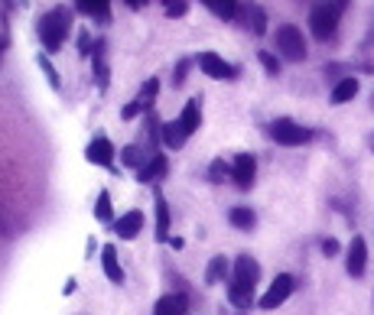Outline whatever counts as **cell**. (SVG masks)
<instances>
[{"label": "cell", "mask_w": 374, "mask_h": 315, "mask_svg": "<svg viewBox=\"0 0 374 315\" xmlns=\"http://www.w3.org/2000/svg\"><path fill=\"white\" fill-rule=\"evenodd\" d=\"M36 30H40L42 46H46L49 52H56V49H62V42L69 40V32H72V10L69 7L49 10V13L40 16Z\"/></svg>", "instance_id": "6da1fadb"}, {"label": "cell", "mask_w": 374, "mask_h": 315, "mask_svg": "<svg viewBox=\"0 0 374 315\" xmlns=\"http://www.w3.org/2000/svg\"><path fill=\"white\" fill-rule=\"evenodd\" d=\"M345 4L349 0H319L316 7L309 10V30H312V36L316 40H332L335 30H339V16L341 10H345Z\"/></svg>", "instance_id": "7a4b0ae2"}, {"label": "cell", "mask_w": 374, "mask_h": 315, "mask_svg": "<svg viewBox=\"0 0 374 315\" xmlns=\"http://www.w3.org/2000/svg\"><path fill=\"white\" fill-rule=\"evenodd\" d=\"M276 49H280V56L290 59V62H303L306 59V40H303V30L300 26H280L276 30Z\"/></svg>", "instance_id": "3957f363"}, {"label": "cell", "mask_w": 374, "mask_h": 315, "mask_svg": "<svg viewBox=\"0 0 374 315\" xmlns=\"http://www.w3.org/2000/svg\"><path fill=\"white\" fill-rule=\"evenodd\" d=\"M270 137H274L280 146H303V143L312 140V130H306L303 124L290 121V117H280V121L270 124Z\"/></svg>", "instance_id": "277c9868"}, {"label": "cell", "mask_w": 374, "mask_h": 315, "mask_svg": "<svg viewBox=\"0 0 374 315\" xmlns=\"http://www.w3.org/2000/svg\"><path fill=\"white\" fill-rule=\"evenodd\" d=\"M293 286H296V280H293L290 273H280V276L274 280V283H270V290L257 299V306L264 309V312H270V309H276V306H284V302L290 299Z\"/></svg>", "instance_id": "5b68a950"}, {"label": "cell", "mask_w": 374, "mask_h": 315, "mask_svg": "<svg viewBox=\"0 0 374 315\" xmlns=\"http://www.w3.org/2000/svg\"><path fill=\"white\" fill-rule=\"evenodd\" d=\"M257 280H260V263L254 257H247V254H241V257L231 263V283L254 290V286H257Z\"/></svg>", "instance_id": "8992f818"}, {"label": "cell", "mask_w": 374, "mask_h": 315, "mask_svg": "<svg viewBox=\"0 0 374 315\" xmlns=\"http://www.w3.org/2000/svg\"><path fill=\"white\" fill-rule=\"evenodd\" d=\"M254 176H257V156L254 153H238L235 156V166H231V179L241 192L254 186Z\"/></svg>", "instance_id": "52a82bcc"}, {"label": "cell", "mask_w": 374, "mask_h": 315, "mask_svg": "<svg viewBox=\"0 0 374 315\" xmlns=\"http://www.w3.org/2000/svg\"><path fill=\"white\" fill-rule=\"evenodd\" d=\"M199 62V69H202L209 78H235L238 75V69L235 65H228L221 56H215V52H202V56L195 59Z\"/></svg>", "instance_id": "ba28073f"}, {"label": "cell", "mask_w": 374, "mask_h": 315, "mask_svg": "<svg viewBox=\"0 0 374 315\" xmlns=\"http://www.w3.org/2000/svg\"><path fill=\"white\" fill-rule=\"evenodd\" d=\"M85 156H88V162H95V166H105V170L114 172V143L107 137H95V140H91V146L85 150Z\"/></svg>", "instance_id": "9c48e42d"}, {"label": "cell", "mask_w": 374, "mask_h": 315, "mask_svg": "<svg viewBox=\"0 0 374 315\" xmlns=\"http://www.w3.org/2000/svg\"><path fill=\"white\" fill-rule=\"evenodd\" d=\"M365 267H368V244L365 237H351V247H349V276L361 280L365 276Z\"/></svg>", "instance_id": "30bf717a"}, {"label": "cell", "mask_w": 374, "mask_h": 315, "mask_svg": "<svg viewBox=\"0 0 374 315\" xmlns=\"http://www.w3.org/2000/svg\"><path fill=\"white\" fill-rule=\"evenodd\" d=\"M114 231H117L121 241H134V237L144 231V211H127V215H121V221L114 225Z\"/></svg>", "instance_id": "8fae6325"}, {"label": "cell", "mask_w": 374, "mask_h": 315, "mask_svg": "<svg viewBox=\"0 0 374 315\" xmlns=\"http://www.w3.org/2000/svg\"><path fill=\"white\" fill-rule=\"evenodd\" d=\"M166 170H170L166 156H163V153H153V156H150V160H146L144 166L137 170V179H140V182H160V179L166 176Z\"/></svg>", "instance_id": "7c38bea8"}, {"label": "cell", "mask_w": 374, "mask_h": 315, "mask_svg": "<svg viewBox=\"0 0 374 315\" xmlns=\"http://www.w3.org/2000/svg\"><path fill=\"white\" fill-rule=\"evenodd\" d=\"M101 267H105V276L111 280L114 286H124V270L121 263H117V251H114V244H107V247H101Z\"/></svg>", "instance_id": "4fadbf2b"}, {"label": "cell", "mask_w": 374, "mask_h": 315, "mask_svg": "<svg viewBox=\"0 0 374 315\" xmlns=\"http://www.w3.org/2000/svg\"><path fill=\"white\" fill-rule=\"evenodd\" d=\"M160 140H163V146H170V150H182L186 140H189V133L182 130V124L179 121H170V124H163L160 127Z\"/></svg>", "instance_id": "5bb4252c"}, {"label": "cell", "mask_w": 374, "mask_h": 315, "mask_svg": "<svg viewBox=\"0 0 374 315\" xmlns=\"http://www.w3.org/2000/svg\"><path fill=\"white\" fill-rule=\"evenodd\" d=\"M156 241H170V202L156 192Z\"/></svg>", "instance_id": "9a60e30c"}, {"label": "cell", "mask_w": 374, "mask_h": 315, "mask_svg": "<svg viewBox=\"0 0 374 315\" xmlns=\"http://www.w3.org/2000/svg\"><path fill=\"white\" fill-rule=\"evenodd\" d=\"M244 23L251 26L254 36H264V32H267V13H264V7L247 4V7H244Z\"/></svg>", "instance_id": "2e32d148"}, {"label": "cell", "mask_w": 374, "mask_h": 315, "mask_svg": "<svg viewBox=\"0 0 374 315\" xmlns=\"http://www.w3.org/2000/svg\"><path fill=\"white\" fill-rule=\"evenodd\" d=\"M179 124H182V130H186L189 137H192L195 130H199V124H202V111H199V97H192L186 107H182V117H179Z\"/></svg>", "instance_id": "e0dca14e"}, {"label": "cell", "mask_w": 374, "mask_h": 315, "mask_svg": "<svg viewBox=\"0 0 374 315\" xmlns=\"http://www.w3.org/2000/svg\"><path fill=\"white\" fill-rule=\"evenodd\" d=\"M186 296H163L153 306V315H186Z\"/></svg>", "instance_id": "ac0fdd59"}, {"label": "cell", "mask_w": 374, "mask_h": 315, "mask_svg": "<svg viewBox=\"0 0 374 315\" xmlns=\"http://www.w3.org/2000/svg\"><path fill=\"white\" fill-rule=\"evenodd\" d=\"M355 95H358V78L345 75L341 81H335V88H332V105H345V101H351Z\"/></svg>", "instance_id": "d6986e66"}, {"label": "cell", "mask_w": 374, "mask_h": 315, "mask_svg": "<svg viewBox=\"0 0 374 315\" xmlns=\"http://www.w3.org/2000/svg\"><path fill=\"white\" fill-rule=\"evenodd\" d=\"M228 270H231V263H228V257H211L209 260V270H205V283L209 286H215V283H221V280H225L228 276Z\"/></svg>", "instance_id": "ffe728a7"}, {"label": "cell", "mask_w": 374, "mask_h": 315, "mask_svg": "<svg viewBox=\"0 0 374 315\" xmlns=\"http://www.w3.org/2000/svg\"><path fill=\"white\" fill-rule=\"evenodd\" d=\"M107 62H105V40H98L95 42V81H98V88L105 91L107 88Z\"/></svg>", "instance_id": "44dd1931"}, {"label": "cell", "mask_w": 374, "mask_h": 315, "mask_svg": "<svg viewBox=\"0 0 374 315\" xmlns=\"http://www.w3.org/2000/svg\"><path fill=\"white\" fill-rule=\"evenodd\" d=\"M228 302L238 309H251L254 306V290L247 286H238V283H228Z\"/></svg>", "instance_id": "7402d4cb"}, {"label": "cell", "mask_w": 374, "mask_h": 315, "mask_svg": "<svg viewBox=\"0 0 374 315\" xmlns=\"http://www.w3.org/2000/svg\"><path fill=\"white\" fill-rule=\"evenodd\" d=\"M202 4L221 20H235L238 16V0H202Z\"/></svg>", "instance_id": "603a6c76"}, {"label": "cell", "mask_w": 374, "mask_h": 315, "mask_svg": "<svg viewBox=\"0 0 374 315\" xmlns=\"http://www.w3.org/2000/svg\"><path fill=\"white\" fill-rule=\"evenodd\" d=\"M228 221H231L238 231H254V225H257V215H254L251 208H235L231 215H228Z\"/></svg>", "instance_id": "cb8c5ba5"}, {"label": "cell", "mask_w": 374, "mask_h": 315, "mask_svg": "<svg viewBox=\"0 0 374 315\" xmlns=\"http://www.w3.org/2000/svg\"><path fill=\"white\" fill-rule=\"evenodd\" d=\"M107 4H111V0H78V7L85 10V13L98 16V20H107Z\"/></svg>", "instance_id": "d4e9b609"}, {"label": "cell", "mask_w": 374, "mask_h": 315, "mask_svg": "<svg viewBox=\"0 0 374 315\" xmlns=\"http://www.w3.org/2000/svg\"><path fill=\"white\" fill-rule=\"evenodd\" d=\"M121 162H124V166H130V170H140V166H144V153H140V146H124Z\"/></svg>", "instance_id": "484cf974"}, {"label": "cell", "mask_w": 374, "mask_h": 315, "mask_svg": "<svg viewBox=\"0 0 374 315\" xmlns=\"http://www.w3.org/2000/svg\"><path fill=\"white\" fill-rule=\"evenodd\" d=\"M95 218L101 221V225H107V221H111V195H107V192L98 195V202H95Z\"/></svg>", "instance_id": "4316f807"}, {"label": "cell", "mask_w": 374, "mask_h": 315, "mask_svg": "<svg viewBox=\"0 0 374 315\" xmlns=\"http://www.w3.org/2000/svg\"><path fill=\"white\" fill-rule=\"evenodd\" d=\"M156 91H160V78H150V81L144 85V91H140V105L146 101V107H150V101L156 97Z\"/></svg>", "instance_id": "83f0119b"}, {"label": "cell", "mask_w": 374, "mask_h": 315, "mask_svg": "<svg viewBox=\"0 0 374 315\" xmlns=\"http://www.w3.org/2000/svg\"><path fill=\"white\" fill-rule=\"evenodd\" d=\"M225 176H231V170L225 166V160H215V162H211V170H209V179H211V182H221Z\"/></svg>", "instance_id": "f1b7e54d"}, {"label": "cell", "mask_w": 374, "mask_h": 315, "mask_svg": "<svg viewBox=\"0 0 374 315\" xmlns=\"http://www.w3.org/2000/svg\"><path fill=\"white\" fill-rule=\"evenodd\" d=\"M257 59H260V65H264V72L267 75H280V62H276L270 52H257Z\"/></svg>", "instance_id": "f546056e"}, {"label": "cell", "mask_w": 374, "mask_h": 315, "mask_svg": "<svg viewBox=\"0 0 374 315\" xmlns=\"http://www.w3.org/2000/svg\"><path fill=\"white\" fill-rule=\"evenodd\" d=\"M163 4H166V16H186L189 10L186 0H163Z\"/></svg>", "instance_id": "4dcf8cb0"}, {"label": "cell", "mask_w": 374, "mask_h": 315, "mask_svg": "<svg viewBox=\"0 0 374 315\" xmlns=\"http://www.w3.org/2000/svg\"><path fill=\"white\" fill-rule=\"evenodd\" d=\"M189 69H192V59H182V62L176 65V72H173V85H176V88L182 85V81H186V72H189Z\"/></svg>", "instance_id": "1f68e13d"}, {"label": "cell", "mask_w": 374, "mask_h": 315, "mask_svg": "<svg viewBox=\"0 0 374 315\" xmlns=\"http://www.w3.org/2000/svg\"><path fill=\"white\" fill-rule=\"evenodd\" d=\"M40 69L49 75V81H52V88H59V72H56V69H52V62H49L46 56H40Z\"/></svg>", "instance_id": "d6a6232c"}, {"label": "cell", "mask_w": 374, "mask_h": 315, "mask_svg": "<svg viewBox=\"0 0 374 315\" xmlns=\"http://www.w3.org/2000/svg\"><path fill=\"white\" fill-rule=\"evenodd\" d=\"M140 107H144L140 101H130V105H124V107H121V117H124V121H130V117H137V114H140Z\"/></svg>", "instance_id": "836d02e7"}, {"label": "cell", "mask_w": 374, "mask_h": 315, "mask_svg": "<svg viewBox=\"0 0 374 315\" xmlns=\"http://www.w3.org/2000/svg\"><path fill=\"white\" fill-rule=\"evenodd\" d=\"M322 254H325V257H335V254H339V241H335V237H325V241H322Z\"/></svg>", "instance_id": "e575fe53"}, {"label": "cell", "mask_w": 374, "mask_h": 315, "mask_svg": "<svg viewBox=\"0 0 374 315\" xmlns=\"http://www.w3.org/2000/svg\"><path fill=\"white\" fill-rule=\"evenodd\" d=\"M88 46H91V36H88V32H81V36H78V49H81V52H88Z\"/></svg>", "instance_id": "d590c367"}, {"label": "cell", "mask_w": 374, "mask_h": 315, "mask_svg": "<svg viewBox=\"0 0 374 315\" xmlns=\"http://www.w3.org/2000/svg\"><path fill=\"white\" fill-rule=\"evenodd\" d=\"M124 4H127V7H134V10H140L146 4V0H124Z\"/></svg>", "instance_id": "8d00e7d4"}, {"label": "cell", "mask_w": 374, "mask_h": 315, "mask_svg": "<svg viewBox=\"0 0 374 315\" xmlns=\"http://www.w3.org/2000/svg\"><path fill=\"white\" fill-rule=\"evenodd\" d=\"M371 146H374V140H371Z\"/></svg>", "instance_id": "74e56055"}]
</instances>
